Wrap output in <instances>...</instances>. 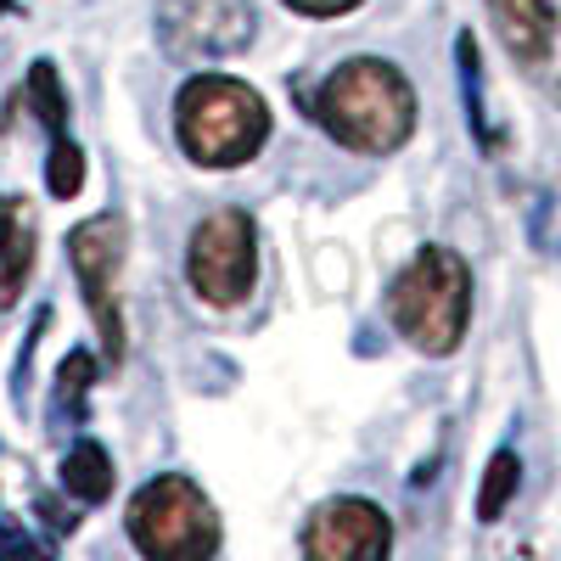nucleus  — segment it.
<instances>
[{
    "label": "nucleus",
    "mask_w": 561,
    "mask_h": 561,
    "mask_svg": "<svg viewBox=\"0 0 561 561\" xmlns=\"http://www.w3.org/2000/svg\"><path fill=\"white\" fill-rule=\"evenodd\" d=\"M34 214L23 197H0V309H12L34 275Z\"/></svg>",
    "instance_id": "10"
},
{
    "label": "nucleus",
    "mask_w": 561,
    "mask_h": 561,
    "mask_svg": "<svg viewBox=\"0 0 561 561\" xmlns=\"http://www.w3.org/2000/svg\"><path fill=\"white\" fill-rule=\"evenodd\" d=\"M0 12H12V0H0Z\"/></svg>",
    "instance_id": "20"
},
{
    "label": "nucleus",
    "mask_w": 561,
    "mask_h": 561,
    "mask_svg": "<svg viewBox=\"0 0 561 561\" xmlns=\"http://www.w3.org/2000/svg\"><path fill=\"white\" fill-rule=\"evenodd\" d=\"M62 489L79 500V505H102L113 494V455L102 444L79 438L68 455H62Z\"/></svg>",
    "instance_id": "11"
},
{
    "label": "nucleus",
    "mask_w": 561,
    "mask_h": 561,
    "mask_svg": "<svg viewBox=\"0 0 561 561\" xmlns=\"http://www.w3.org/2000/svg\"><path fill=\"white\" fill-rule=\"evenodd\" d=\"M129 539L152 561H203L219 550V511L192 478L163 472V478L135 489Z\"/></svg>",
    "instance_id": "4"
},
{
    "label": "nucleus",
    "mask_w": 561,
    "mask_h": 561,
    "mask_svg": "<svg viewBox=\"0 0 561 561\" xmlns=\"http://www.w3.org/2000/svg\"><path fill=\"white\" fill-rule=\"evenodd\" d=\"M489 18L505 39V51L523 68H545L561 39V0H489Z\"/></svg>",
    "instance_id": "9"
},
{
    "label": "nucleus",
    "mask_w": 561,
    "mask_h": 561,
    "mask_svg": "<svg viewBox=\"0 0 561 561\" xmlns=\"http://www.w3.org/2000/svg\"><path fill=\"white\" fill-rule=\"evenodd\" d=\"M28 107H34V118L45 124V129H51V135H62L68 129V90H62V79H57V62H34L28 68Z\"/></svg>",
    "instance_id": "15"
},
{
    "label": "nucleus",
    "mask_w": 561,
    "mask_h": 561,
    "mask_svg": "<svg viewBox=\"0 0 561 561\" xmlns=\"http://www.w3.org/2000/svg\"><path fill=\"white\" fill-rule=\"evenodd\" d=\"M163 45L180 62H219L237 57L259 34L253 0H163Z\"/></svg>",
    "instance_id": "7"
},
{
    "label": "nucleus",
    "mask_w": 561,
    "mask_h": 561,
    "mask_svg": "<svg viewBox=\"0 0 561 561\" xmlns=\"http://www.w3.org/2000/svg\"><path fill=\"white\" fill-rule=\"evenodd\" d=\"M293 12H304V18H343V12H354L359 0H287Z\"/></svg>",
    "instance_id": "17"
},
{
    "label": "nucleus",
    "mask_w": 561,
    "mask_h": 561,
    "mask_svg": "<svg viewBox=\"0 0 561 561\" xmlns=\"http://www.w3.org/2000/svg\"><path fill=\"white\" fill-rule=\"evenodd\" d=\"M124 248H129V225L124 214H96L68 230V264L79 275V293L96 320L102 354L118 365L124 359V309H118V270H124Z\"/></svg>",
    "instance_id": "5"
},
{
    "label": "nucleus",
    "mask_w": 561,
    "mask_h": 561,
    "mask_svg": "<svg viewBox=\"0 0 561 561\" xmlns=\"http://www.w3.org/2000/svg\"><path fill=\"white\" fill-rule=\"evenodd\" d=\"M174 135L203 169H242L270 140V107L248 79L197 73L174 96Z\"/></svg>",
    "instance_id": "2"
},
{
    "label": "nucleus",
    "mask_w": 561,
    "mask_h": 561,
    "mask_svg": "<svg viewBox=\"0 0 561 561\" xmlns=\"http://www.w3.org/2000/svg\"><path fill=\"white\" fill-rule=\"evenodd\" d=\"M388 314L399 325V337L421 354H455L466 325H472V270L455 248L427 242L388 287Z\"/></svg>",
    "instance_id": "3"
},
{
    "label": "nucleus",
    "mask_w": 561,
    "mask_h": 561,
    "mask_svg": "<svg viewBox=\"0 0 561 561\" xmlns=\"http://www.w3.org/2000/svg\"><path fill=\"white\" fill-rule=\"evenodd\" d=\"M34 505L45 511V523H51L57 534H68V528H73V511H62V505H57L51 494H34Z\"/></svg>",
    "instance_id": "19"
},
{
    "label": "nucleus",
    "mask_w": 561,
    "mask_h": 561,
    "mask_svg": "<svg viewBox=\"0 0 561 561\" xmlns=\"http://www.w3.org/2000/svg\"><path fill=\"white\" fill-rule=\"evenodd\" d=\"M0 556H39L34 534H23L18 523H0Z\"/></svg>",
    "instance_id": "18"
},
{
    "label": "nucleus",
    "mask_w": 561,
    "mask_h": 561,
    "mask_svg": "<svg viewBox=\"0 0 561 561\" xmlns=\"http://www.w3.org/2000/svg\"><path fill=\"white\" fill-rule=\"evenodd\" d=\"M517 483H523V460L517 449H500L483 472V489H478V523H500L505 505L517 500Z\"/></svg>",
    "instance_id": "14"
},
{
    "label": "nucleus",
    "mask_w": 561,
    "mask_h": 561,
    "mask_svg": "<svg viewBox=\"0 0 561 561\" xmlns=\"http://www.w3.org/2000/svg\"><path fill=\"white\" fill-rule=\"evenodd\" d=\"M320 129L348 152L388 158L415 135V90L382 57H354L314 90Z\"/></svg>",
    "instance_id": "1"
},
{
    "label": "nucleus",
    "mask_w": 561,
    "mask_h": 561,
    "mask_svg": "<svg viewBox=\"0 0 561 561\" xmlns=\"http://www.w3.org/2000/svg\"><path fill=\"white\" fill-rule=\"evenodd\" d=\"M79 185H84V152H79V140L51 135V158H45V192H51V197H79Z\"/></svg>",
    "instance_id": "16"
},
{
    "label": "nucleus",
    "mask_w": 561,
    "mask_h": 561,
    "mask_svg": "<svg viewBox=\"0 0 561 561\" xmlns=\"http://www.w3.org/2000/svg\"><path fill=\"white\" fill-rule=\"evenodd\" d=\"M455 62H460V90H466V124H472L478 147H500V135L489 124V107H483V62H478V39L472 34L455 39Z\"/></svg>",
    "instance_id": "12"
},
{
    "label": "nucleus",
    "mask_w": 561,
    "mask_h": 561,
    "mask_svg": "<svg viewBox=\"0 0 561 561\" xmlns=\"http://www.w3.org/2000/svg\"><path fill=\"white\" fill-rule=\"evenodd\" d=\"M90 382H96V359H90L84 348H73L57 370V399H51V421L57 427H73V421H84V399H90Z\"/></svg>",
    "instance_id": "13"
},
{
    "label": "nucleus",
    "mask_w": 561,
    "mask_h": 561,
    "mask_svg": "<svg viewBox=\"0 0 561 561\" xmlns=\"http://www.w3.org/2000/svg\"><path fill=\"white\" fill-rule=\"evenodd\" d=\"M185 275L203 304L230 309L253 293L259 275V230L242 208H219L192 230V248H185Z\"/></svg>",
    "instance_id": "6"
},
{
    "label": "nucleus",
    "mask_w": 561,
    "mask_h": 561,
    "mask_svg": "<svg viewBox=\"0 0 561 561\" xmlns=\"http://www.w3.org/2000/svg\"><path fill=\"white\" fill-rule=\"evenodd\" d=\"M388 550H393L388 511L370 500H354V494L325 500L304 528V556L314 561H377Z\"/></svg>",
    "instance_id": "8"
}]
</instances>
